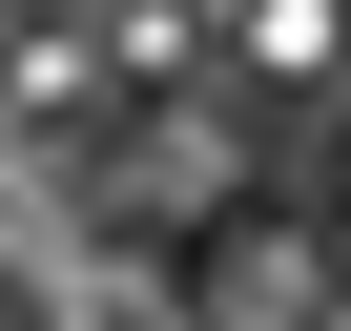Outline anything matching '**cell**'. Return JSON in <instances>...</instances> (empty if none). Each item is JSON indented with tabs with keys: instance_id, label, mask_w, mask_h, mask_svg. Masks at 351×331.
Returning <instances> with one entry per match:
<instances>
[{
	"instance_id": "6da1fadb",
	"label": "cell",
	"mask_w": 351,
	"mask_h": 331,
	"mask_svg": "<svg viewBox=\"0 0 351 331\" xmlns=\"http://www.w3.org/2000/svg\"><path fill=\"white\" fill-rule=\"evenodd\" d=\"M248 62H289V83H310V62H330V0H248Z\"/></svg>"
}]
</instances>
